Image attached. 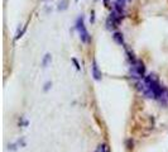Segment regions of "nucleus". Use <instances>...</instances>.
<instances>
[{
    "label": "nucleus",
    "mask_w": 168,
    "mask_h": 152,
    "mask_svg": "<svg viewBox=\"0 0 168 152\" xmlns=\"http://www.w3.org/2000/svg\"><path fill=\"white\" fill-rule=\"evenodd\" d=\"M90 22L94 23L95 22V10H91V18H90Z\"/></svg>",
    "instance_id": "f8f14e48"
},
{
    "label": "nucleus",
    "mask_w": 168,
    "mask_h": 152,
    "mask_svg": "<svg viewBox=\"0 0 168 152\" xmlns=\"http://www.w3.org/2000/svg\"><path fill=\"white\" fill-rule=\"evenodd\" d=\"M106 152H109V148H107V151H106Z\"/></svg>",
    "instance_id": "2eb2a0df"
},
{
    "label": "nucleus",
    "mask_w": 168,
    "mask_h": 152,
    "mask_svg": "<svg viewBox=\"0 0 168 152\" xmlns=\"http://www.w3.org/2000/svg\"><path fill=\"white\" fill-rule=\"evenodd\" d=\"M129 72H130V75H131V78L142 80V79L145 78V66H144V63H143L142 61L137 60V61H134V62L130 65Z\"/></svg>",
    "instance_id": "f03ea898"
},
{
    "label": "nucleus",
    "mask_w": 168,
    "mask_h": 152,
    "mask_svg": "<svg viewBox=\"0 0 168 152\" xmlns=\"http://www.w3.org/2000/svg\"><path fill=\"white\" fill-rule=\"evenodd\" d=\"M68 0H61L60 3L57 4V10L58 12H63V10H66L67 8H68Z\"/></svg>",
    "instance_id": "0eeeda50"
},
{
    "label": "nucleus",
    "mask_w": 168,
    "mask_h": 152,
    "mask_svg": "<svg viewBox=\"0 0 168 152\" xmlns=\"http://www.w3.org/2000/svg\"><path fill=\"white\" fill-rule=\"evenodd\" d=\"M91 72H92V76H94V79H95L96 81H100V80H101V78H103V74H101V71H100V69H99L96 60H92Z\"/></svg>",
    "instance_id": "20e7f679"
},
{
    "label": "nucleus",
    "mask_w": 168,
    "mask_h": 152,
    "mask_svg": "<svg viewBox=\"0 0 168 152\" xmlns=\"http://www.w3.org/2000/svg\"><path fill=\"white\" fill-rule=\"evenodd\" d=\"M104 5L105 6H109V0H104Z\"/></svg>",
    "instance_id": "ddd939ff"
},
{
    "label": "nucleus",
    "mask_w": 168,
    "mask_h": 152,
    "mask_svg": "<svg viewBox=\"0 0 168 152\" xmlns=\"http://www.w3.org/2000/svg\"><path fill=\"white\" fill-rule=\"evenodd\" d=\"M51 86H52V82H51V81H47V82L44 84V88H43V90H44V91H48L49 89H51Z\"/></svg>",
    "instance_id": "9b49d317"
},
{
    "label": "nucleus",
    "mask_w": 168,
    "mask_h": 152,
    "mask_svg": "<svg viewBox=\"0 0 168 152\" xmlns=\"http://www.w3.org/2000/svg\"><path fill=\"white\" fill-rule=\"evenodd\" d=\"M20 146H26V142H24L23 138L22 139H18L15 143H12V145H9V150H16L18 147H20Z\"/></svg>",
    "instance_id": "1a4fd4ad"
},
{
    "label": "nucleus",
    "mask_w": 168,
    "mask_h": 152,
    "mask_svg": "<svg viewBox=\"0 0 168 152\" xmlns=\"http://www.w3.org/2000/svg\"><path fill=\"white\" fill-rule=\"evenodd\" d=\"M125 2H129V0H125Z\"/></svg>",
    "instance_id": "4468645a"
},
{
    "label": "nucleus",
    "mask_w": 168,
    "mask_h": 152,
    "mask_svg": "<svg viewBox=\"0 0 168 152\" xmlns=\"http://www.w3.org/2000/svg\"><path fill=\"white\" fill-rule=\"evenodd\" d=\"M76 2H79V0H76Z\"/></svg>",
    "instance_id": "dca6fc26"
},
{
    "label": "nucleus",
    "mask_w": 168,
    "mask_h": 152,
    "mask_svg": "<svg viewBox=\"0 0 168 152\" xmlns=\"http://www.w3.org/2000/svg\"><path fill=\"white\" fill-rule=\"evenodd\" d=\"M123 16H124V15H121V14H119L117 12L113 10V12L110 13V15H109L107 20H106L107 28H109V29H114V28H116L117 25H119V23L121 22Z\"/></svg>",
    "instance_id": "7ed1b4c3"
},
{
    "label": "nucleus",
    "mask_w": 168,
    "mask_h": 152,
    "mask_svg": "<svg viewBox=\"0 0 168 152\" xmlns=\"http://www.w3.org/2000/svg\"><path fill=\"white\" fill-rule=\"evenodd\" d=\"M113 38L114 41L116 42L117 45H120V46H124L125 45V42H124V36H123V33L120 32H115L114 34H113Z\"/></svg>",
    "instance_id": "423d86ee"
},
{
    "label": "nucleus",
    "mask_w": 168,
    "mask_h": 152,
    "mask_svg": "<svg viewBox=\"0 0 168 152\" xmlns=\"http://www.w3.org/2000/svg\"><path fill=\"white\" fill-rule=\"evenodd\" d=\"M125 4H127V2L125 0H115L114 3V10L117 12L119 14L124 15L125 13Z\"/></svg>",
    "instance_id": "39448f33"
},
{
    "label": "nucleus",
    "mask_w": 168,
    "mask_h": 152,
    "mask_svg": "<svg viewBox=\"0 0 168 152\" xmlns=\"http://www.w3.org/2000/svg\"><path fill=\"white\" fill-rule=\"evenodd\" d=\"M96 152H97V151H96Z\"/></svg>",
    "instance_id": "f3484780"
},
{
    "label": "nucleus",
    "mask_w": 168,
    "mask_h": 152,
    "mask_svg": "<svg viewBox=\"0 0 168 152\" xmlns=\"http://www.w3.org/2000/svg\"><path fill=\"white\" fill-rule=\"evenodd\" d=\"M51 62H52V55L51 53H46L44 57H43V60H42V66L47 67Z\"/></svg>",
    "instance_id": "6e6552de"
},
{
    "label": "nucleus",
    "mask_w": 168,
    "mask_h": 152,
    "mask_svg": "<svg viewBox=\"0 0 168 152\" xmlns=\"http://www.w3.org/2000/svg\"><path fill=\"white\" fill-rule=\"evenodd\" d=\"M76 29L79 31V34H80V39L82 43H90L91 42V36L90 33L86 29V25H85V18L83 15H80L79 19L76 22Z\"/></svg>",
    "instance_id": "f257e3e1"
},
{
    "label": "nucleus",
    "mask_w": 168,
    "mask_h": 152,
    "mask_svg": "<svg viewBox=\"0 0 168 152\" xmlns=\"http://www.w3.org/2000/svg\"><path fill=\"white\" fill-rule=\"evenodd\" d=\"M72 62L75 63V66H76V70H77V71H80V70H81V66H80L79 61H77V60H76V58H75V57H72Z\"/></svg>",
    "instance_id": "9d476101"
}]
</instances>
